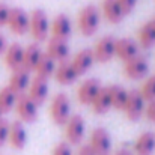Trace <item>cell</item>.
Instances as JSON below:
<instances>
[{"mask_svg": "<svg viewBox=\"0 0 155 155\" xmlns=\"http://www.w3.org/2000/svg\"><path fill=\"white\" fill-rule=\"evenodd\" d=\"M87 146L95 155H108L111 152V137H110L108 131L103 127L95 128L91 133Z\"/></svg>", "mask_w": 155, "mask_h": 155, "instance_id": "obj_6", "label": "cell"}, {"mask_svg": "<svg viewBox=\"0 0 155 155\" xmlns=\"http://www.w3.org/2000/svg\"><path fill=\"white\" fill-rule=\"evenodd\" d=\"M140 94L146 103L155 101V75H151L146 78V81L143 83V86L140 89Z\"/></svg>", "mask_w": 155, "mask_h": 155, "instance_id": "obj_29", "label": "cell"}, {"mask_svg": "<svg viewBox=\"0 0 155 155\" xmlns=\"http://www.w3.org/2000/svg\"><path fill=\"white\" fill-rule=\"evenodd\" d=\"M6 47H8V44H6V39H5V36L0 33V54H3V53H5Z\"/></svg>", "mask_w": 155, "mask_h": 155, "instance_id": "obj_36", "label": "cell"}, {"mask_svg": "<svg viewBox=\"0 0 155 155\" xmlns=\"http://www.w3.org/2000/svg\"><path fill=\"white\" fill-rule=\"evenodd\" d=\"M6 26L15 35H26L29 32V15L21 8H11Z\"/></svg>", "mask_w": 155, "mask_h": 155, "instance_id": "obj_8", "label": "cell"}, {"mask_svg": "<svg viewBox=\"0 0 155 155\" xmlns=\"http://www.w3.org/2000/svg\"><path fill=\"white\" fill-rule=\"evenodd\" d=\"M69 62H71L72 68L75 69V72L78 74V77H80L92 68V65L95 63V57H94V53H92L91 48H84V50H80L78 53H75L74 57Z\"/></svg>", "mask_w": 155, "mask_h": 155, "instance_id": "obj_14", "label": "cell"}, {"mask_svg": "<svg viewBox=\"0 0 155 155\" xmlns=\"http://www.w3.org/2000/svg\"><path fill=\"white\" fill-rule=\"evenodd\" d=\"M41 56H42V50H41V47H39L36 42L29 44V45L24 48V51H23V63H21V68L26 69V71H29V72H32V71L35 69L36 63L39 62Z\"/></svg>", "mask_w": 155, "mask_h": 155, "instance_id": "obj_23", "label": "cell"}, {"mask_svg": "<svg viewBox=\"0 0 155 155\" xmlns=\"http://www.w3.org/2000/svg\"><path fill=\"white\" fill-rule=\"evenodd\" d=\"M137 39H139V44L137 45H140L145 50L154 47L155 45V27H154V24H152V21H148V23H145L140 27V30L137 33Z\"/></svg>", "mask_w": 155, "mask_h": 155, "instance_id": "obj_25", "label": "cell"}, {"mask_svg": "<svg viewBox=\"0 0 155 155\" xmlns=\"http://www.w3.org/2000/svg\"><path fill=\"white\" fill-rule=\"evenodd\" d=\"M101 9H103L104 18L111 24H119L125 18V14L119 6L117 0H103Z\"/></svg>", "mask_w": 155, "mask_h": 155, "instance_id": "obj_22", "label": "cell"}, {"mask_svg": "<svg viewBox=\"0 0 155 155\" xmlns=\"http://www.w3.org/2000/svg\"><path fill=\"white\" fill-rule=\"evenodd\" d=\"M2 116H3V113H2V110H0V120H2Z\"/></svg>", "mask_w": 155, "mask_h": 155, "instance_id": "obj_39", "label": "cell"}, {"mask_svg": "<svg viewBox=\"0 0 155 155\" xmlns=\"http://www.w3.org/2000/svg\"><path fill=\"white\" fill-rule=\"evenodd\" d=\"M136 155H152L155 152V134L151 131L142 133L134 142Z\"/></svg>", "mask_w": 155, "mask_h": 155, "instance_id": "obj_21", "label": "cell"}, {"mask_svg": "<svg viewBox=\"0 0 155 155\" xmlns=\"http://www.w3.org/2000/svg\"><path fill=\"white\" fill-rule=\"evenodd\" d=\"M8 142L17 151H21L26 146V143H27V133H26V128H24L23 122L14 120L12 124H9Z\"/></svg>", "mask_w": 155, "mask_h": 155, "instance_id": "obj_15", "label": "cell"}, {"mask_svg": "<svg viewBox=\"0 0 155 155\" xmlns=\"http://www.w3.org/2000/svg\"><path fill=\"white\" fill-rule=\"evenodd\" d=\"M145 107H146V101L143 100L140 91L133 89L127 95V100H125V104L122 107V111H124V114H125L127 119H130V120H139L143 116Z\"/></svg>", "mask_w": 155, "mask_h": 155, "instance_id": "obj_3", "label": "cell"}, {"mask_svg": "<svg viewBox=\"0 0 155 155\" xmlns=\"http://www.w3.org/2000/svg\"><path fill=\"white\" fill-rule=\"evenodd\" d=\"M54 78L59 84H63V86H68V84H72L77 78H78V74L75 72V69L72 68L71 62L69 60H65V62H60L56 69H54Z\"/></svg>", "mask_w": 155, "mask_h": 155, "instance_id": "obj_19", "label": "cell"}, {"mask_svg": "<svg viewBox=\"0 0 155 155\" xmlns=\"http://www.w3.org/2000/svg\"><path fill=\"white\" fill-rule=\"evenodd\" d=\"M143 113L146 114V119L149 122H154L155 124V101H149V103L146 104Z\"/></svg>", "mask_w": 155, "mask_h": 155, "instance_id": "obj_33", "label": "cell"}, {"mask_svg": "<svg viewBox=\"0 0 155 155\" xmlns=\"http://www.w3.org/2000/svg\"><path fill=\"white\" fill-rule=\"evenodd\" d=\"M50 116L51 120L57 125H65V122L71 116V103L65 94L54 95L50 104Z\"/></svg>", "mask_w": 155, "mask_h": 155, "instance_id": "obj_4", "label": "cell"}, {"mask_svg": "<svg viewBox=\"0 0 155 155\" xmlns=\"http://www.w3.org/2000/svg\"><path fill=\"white\" fill-rule=\"evenodd\" d=\"M86 133V124L83 116L71 114L65 122V139L68 145H80Z\"/></svg>", "mask_w": 155, "mask_h": 155, "instance_id": "obj_5", "label": "cell"}, {"mask_svg": "<svg viewBox=\"0 0 155 155\" xmlns=\"http://www.w3.org/2000/svg\"><path fill=\"white\" fill-rule=\"evenodd\" d=\"M151 21H152V24H154V27H155V17L152 18V20H151Z\"/></svg>", "mask_w": 155, "mask_h": 155, "instance_id": "obj_38", "label": "cell"}, {"mask_svg": "<svg viewBox=\"0 0 155 155\" xmlns=\"http://www.w3.org/2000/svg\"><path fill=\"white\" fill-rule=\"evenodd\" d=\"M54 69H56V62L53 60L50 56H47L45 53H42V56H41L39 62L36 63L33 72H35V77L48 80L54 74Z\"/></svg>", "mask_w": 155, "mask_h": 155, "instance_id": "obj_24", "label": "cell"}, {"mask_svg": "<svg viewBox=\"0 0 155 155\" xmlns=\"http://www.w3.org/2000/svg\"><path fill=\"white\" fill-rule=\"evenodd\" d=\"M8 134H9V124L6 120H0V148L5 146V143L8 142Z\"/></svg>", "mask_w": 155, "mask_h": 155, "instance_id": "obj_32", "label": "cell"}, {"mask_svg": "<svg viewBox=\"0 0 155 155\" xmlns=\"http://www.w3.org/2000/svg\"><path fill=\"white\" fill-rule=\"evenodd\" d=\"M71 32H72V24H71L69 17H66L65 14H59V15H56L54 20L51 21V24H50V33H51V38L66 41V39L71 36Z\"/></svg>", "mask_w": 155, "mask_h": 155, "instance_id": "obj_11", "label": "cell"}, {"mask_svg": "<svg viewBox=\"0 0 155 155\" xmlns=\"http://www.w3.org/2000/svg\"><path fill=\"white\" fill-rule=\"evenodd\" d=\"M48 92H50V87H48L47 80L35 77V78L30 80L29 87H27V94H26V95H27L33 103L36 104V105H41V104L47 100Z\"/></svg>", "mask_w": 155, "mask_h": 155, "instance_id": "obj_12", "label": "cell"}, {"mask_svg": "<svg viewBox=\"0 0 155 155\" xmlns=\"http://www.w3.org/2000/svg\"><path fill=\"white\" fill-rule=\"evenodd\" d=\"M29 32L36 42H42L47 39L50 33V21L42 9H35L29 15Z\"/></svg>", "mask_w": 155, "mask_h": 155, "instance_id": "obj_2", "label": "cell"}, {"mask_svg": "<svg viewBox=\"0 0 155 155\" xmlns=\"http://www.w3.org/2000/svg\"><path fill=\"white\" fill-rule=\"evenodd\" d=\"M114 56H117L122 62H127L139 56V45L128 38L114 39Z\"/></svg>", "mask_w": 155, "mask_h": 155, "instance_id": "obj_16", "label": "cell"}, {"mask_svg": "<svg viewBox=\"0 0 155 155\" xmlns=\"http://www.w3.org/2000/svg\"><path fill=\"white\" fill-rule=\"evenodd\" d=\"M47 56H50L54 62L60 63V62H65L69 59V45L66 41H62V39H48L47 42Z\"/></svg>", "mask_w": 155, "mask_h": 155, "instance_id": "obj_17", "label": "cell"}, {"mask_svg": "<svg viewBox=\"0 0 155 155\" xmlns=\"http://www.w3.org/2000/svg\"><path fill=\"white\" fill-rule=\"evenodd\" d=\"M101 87L103 86H101L100 80H97V78L84 80L78 86V89H77V100H78V103L83 104V105H91Z\"/></svg>", "mask_w": 155, "mask_h": 155, "instance_id": "obj_10", "label": "cell"}, {"mask_svg": "<svg viewBox=\"0 0 155 155\" xmlns=\"http://www.w3.org/2000/svg\"><path fill=\"white\" fill-rule=\"evenodd\" d=\"M38 107L36 104L33 103L26 94H20L17 97V101H15V111L20 117L21 122H27V124H32L36 120L38 117Z\"/></svg>", "mask_w": 155, "mask_h": 155, "instance_id": "obj_7", "label": "cell"}, {"mask_svg": "<svg viewBox=\"0 0 155 155\" xmlns=\"http://www.w3.org/2000/svg\"><path fill=\"white\" fill-rule=\"evenodd\" d=\"M117 3L122 8V11H124L125 15L131 14L136 9V6H137V0H117Z\"/></svg>", "mask_w": 155, "mask_h": 155, "instance_id": "obj_30", "label": "cell"}, {"mask_svg": "<svg viewBox=\"0 0 155 155\" xmlns=\"http://www.w3.org/2000/svg\"><path fill=\"white\" fill-rule=\"evenodd\" d=\"M77 155H95L92 151H91V148L87 146V145H84V146H81L80 149H78V152Z\"/></svg>", "mask_w": 155, "mask_h": 155, "instance_id": "obj_35", "label": "cell"}, {"mask_svg": "<svg viewBox=\"0 0 155 155\" xmlns=\"http://www.w3.org/2000/svg\"><path fill=\"white\" fill-rule=\"evenodd\" d=\"M17 97L18 95L14 91H11L8 86L0 89V110H2V113H8L15 107Z\"/></svg>", "mask_w": 155, "mask_h": 155, "instance_id": "obj_28", "label": "cell"}, {"mask_svg": "<svg viewBox=\"0 0 155 155\" xmlns=\"http://www.w3.org/2000/svg\"><path fill=\"white\" fill-rule=\"evenodd\" d=\"M30 80H32V78H30V72L26 71V69H23V68H20V69L12 71V75H11V78H9L8 87H9L11 91H14L17 95L26 94Z\"/></svg>", "mask_w": 155, "mask_h": 155, "instance_id": "obj_18", "label": "cell"}, {"mask_svg": "<svg viewBox=\"0 0 155 155\" xmlns=\"http://www.w3.org/2000/svg\"><path fill=\"white\" fill-rule=\"evenodd\" d=\"M9 9H11V8H8V6L3 5V3H0V27L6 26L8 17H9Z\"/></svg>", "mask_w": 155, "mask_h": 155, "instance_id": "obj_34", "label": "cell"}, {"mask_svg": "<svg viewBox=\"0 0 155 155\" xmlns=\"http://www.w3.org/2000/svg\"><path fill=\"white\" fill-rule=\"evenodd\" d=\"M114 155H133V154H131L128 149H119V151H117Z\"/></svg>", "mask_w": 155, "mask_h": 155, "instance_id": "obj_37", "label": "cell"}, {"mask_svg": "<svg viewBox=\"0 0 155 155\" xmlns=\"http://www.w3.org/2000/svg\"><path fill=\"white\" fill-rule=\"evenodd\" d=\"M51 155H72V151H71V146L66 142H62V143L54 146Z\"/></svg>", "mask_w": 155, "mask_h": 155, "instance_id": "obj_31", "label": "cell"}, {"mask_svg": "<svg viewBox=\"0 0 155 155\" xmlns=\"http://www.w3.org/2000/svg\"><path fill=\"white\" fill-rule=\"evenodd\" d=\"M23 51H24V48L18 42H14V44L8 45L5 53H3L5 54V65L12 71L20 69L21 63H23Z\"/></svg>", "mask_w": 155, "mask_h": 155, "instance_id": "obj_20", "label": "cell"}, {"mask_svg": "<svg viewBox=\"0 0 155 155\" xmlns=\"http://www.w3.org/2000/svg\"><path fill=\"white\" fill-rule=\"evenodd\" d=\"M77 26L78 30L83 36H92L97 33L98 27H100V11L92 6L87 5L84 6L77 17Z\"/></svg>", "mask_w": 155, "mask_h": 155, "instance_id": "obj_1", "label": "cell"}, {"mask_svg": "<svg viewBox=\"0 0 155 155\" xmlns=\"http://www.w3.org/2000/svg\"><path fill=\"white\" fill-rule=\"evenodd\" d=\"M92 110L97 114H104L111 108V103H110V97H108V91L107 87H101L100 92L97 94V97L92 101Z\"/></svg>", "mask_w": 155, "mask_h": 155, "instance_id": "obj_27", "label": "cell"}, {"mask_svg": "<svg viewBox=\"0 0 155 155\" xmlns=\"http://www.w3.org/2000/svg\"><path fill=\"white\" fill-rule=\"evenodd\" d=\"M148 72H149V63H148V59L143 56H136V57L124 62V74L127 78L140 80Z\"/></svg>", "mask_w": 155, "mask_h": 155, "instance_id": "obj_9", "label": "cell"}, {"mask_svg": "<svg viewBox=\"0 0 155 155\" xmlns=\"http://www.w3.org/2000/svg\"><path fill=\"white\" fill-rule=\"evenodd\" d=\"M108 91V97H110V103H111V108H116V110H122L125 100H127V95H128V91L119 84H111L107 87Z\"/></svg>", "mask_w": 155, "mask_h": 155, "instance_id": "obj_26", "label": "cell"}, {"mask_svg": "<svg viewBox=\"0 0 155 155\" xmlns=\"http://www.w3.org/2000/svg\"><path fill=\"white\" fill-rule=\"evenodd\" d=\"M92 53H94L95 62H100V63L110 62L114 57V39L111 36H104V38H101L95 44Z\"/></svg>", "mask_w": 155, "mask_h": 155, "instance_id": "obj_13", "label": "cell"}]
</instances>
